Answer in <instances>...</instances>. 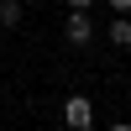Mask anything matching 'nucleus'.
<instances>
[{
	"label": "nucleus",
	"mask_w": 131,
	"mask_h": 131,
	"mask_svg": "<svg viewBox=\"0 0 131 131\" xmlns=\"http://www.w3.org/2000/svg\"><path fill=\"white\" fill-rule=\"evenodd\" d=\"M105 5H110V10H131V0H105Z\"/></svg>",
	"instance_id": "obj_5"
},
{
	"label": "nucleus",
	"mask_w": 131,
	"mask_h": 131,
	"mask_svg": "<svg viewBox=\"0 0 131 131\" xmlns=\"http://www.w3.org/2000/svg\"><path fill=\"white\" fill-rule=\"evenodd\" d=\"M63 121H68L73 131H89V126H94V105H89V94H68V105H63Z\"/></svg>",
	"instance_id": "obj_2"
},
{
	"label": "nucleus",
	"mask_w": 131,
	"mask_h": 131,
	"mask_svg": "<svg viewBox=\"0 0 131 131\" xmlns=\"http://www.w3.org/2000/svg\"><path fill=\"white\" fill-rule=\"evenodd\" d=\"M21 16H26V0H0V26H21Z\"/></svg>",
	"instance_id": "obj_4"
},
{
	"label": "nucleus",
	"mask_w": 131,
	"mask_h": 131,
	"mask_svg": "<svg viewBox=\"0 0 131 131\" xmlns=\"http://www.w3.org/2000/svg\"><path fill=\"white\" fill-rule=\"evenodd\" d=\"M68 5H79V10H89V5H94V0H68Z\"/></svg>",
	"instance_id": "obj_6"
},
{
	"label": "nucleus",
	"mask_w": 131,
	"mask_h": 131,
	"mask_svg": "<svg viewBox=\"0 0 131 131\" xmlns=\"http://www.w3.org/2000/svg\"><path fill=\"white\" fill-rule=\"evenodd\" d=\"M63 37H68L73 47H89V42H94V16H89V10H79V5H68V21H63Z\"/></svg>",
	"instance_id": "obj_1"
},
{
	"label": "nucleus",
	"mask_w": 131,
	"mask_h": 131,
	"mask_svg": "<svg viewBox=\"0 0 131 131\" xmlns=\"http://www.w3.org/2000/svg\"><path fill=\"white\" fill-rule=\"evenodd\" d=\"M105 37L115 42V52L131 47V16H126V10H115V21H110V31H105Z\"/></svg>",
	"instance_id": "obj_3"
}]
</instances>
